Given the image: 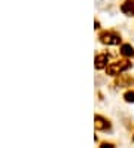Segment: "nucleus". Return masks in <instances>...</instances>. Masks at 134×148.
<instances>
[{
	"instance_id": "1",
	"label": "nucleus",
	"mask_w": 134,
	"mask_h": 148,
	"mask_svg": "<svg viewBox=\"0 0 134 148\" xmlns=\"http://www.w3.org/2000/svg\"><path fill=\"white\" fill-rule=\"evenodd\" d=\"M130 67H131V63L127 62V60H124V62H116V63H112L107 67V73L109 75H118L119 72H124Z\"/></svg>"
},
{
	"instance_id": "2",
	"label": "nucleus",
	"mask_w": 134,
	"mask_h": 148,
	"mask_svg": "<svg viewBox=\"0 0 134 148\" xmlns=\"http://www.w3.org/2000/svg\"><path fill=\"white\" fill-rule=\"evenodd\" d=\"M100 39L103 43H107V45H118L121 42V36L116 33H112V32H104L100 34Z\"/></svg>"
},
{
	"instance_id": "3",
	"label": "nucleus",
	"mask_w": 134,
	"mask_h": 148,
	"mask_svg": "<svg viewBox=\"0 0 134 148\" xmlns=\"http://www.w3.org/2000/svg\"><path fill=\"white\" fill-rule=\"evenodd\" d=\"M121 11L128 16H134V0H125L121 6Z\"/></svg>"
},
{
	"instance_id": "4",
	"label": "nucleus",
	"mask_w": 134,
	"mask_h": 148,
	"mask_svg": "<svg viewBox=\"0 0 134 148\" xmlns=\"http://www.w3.org/2000/svg\"><path fill=\"white\" fill-rule=\"evenodd\" d=\"M109 127H110V124H109V121H107V120L101 118L100 115L95 117V129L97 130H106V129H109Z\"/></svg>"
},
{
	"instance_id": "5",
	"label": "nucleus",
	"mask_w": 134,
	"mask_h": 148,
	"mask_svg": "<svg viewBox=\"0 0 134 148\" xmlns=\"http://www.w3.org/2000/svg\"><path fill=\"white\" fill-rule=\"evenodd\" d=\"M107 56L106 54H101V56H97L95 57V66H97V69H103L104 66H106V63H107Z\"/></svg>"
},
{
	"instance_id": "6",
	"label": "nucleus",
	"mask_w": 134,
	"mask_h": 148,
	"mask_svg": "<svg viewBox=\"0 0 134 148\" xmlns=\"http://www.w3.org/2000/svg\"><path fill=\"white\" fill-rule=\"evenodd\" d=\"M121 53L125 57H133L134 56V48L131 45H128V43H125V45H122V48H121Z\"/></svg>"
},
{
	"instance_id": "7",
	"label": "nucleus",
	"mask_w": 134,
	"mask_h": 148,
	"mask_svg": "<svg viewBox=\"0 0 134 148\" xmlns=\"http://www.w3.org/2000/svg\"><path fill=\"white\" fill-rule=\"evenodd\" d=\"M124 99L125 100H127V102H134V91H127V93H125L124 94Z\"/></svg>"
},
{
	"instance_id": "8",
	"label": "nucleus",
	"mask_w": 134,
	"mask_h": 148,
	"mask_svg": "<svg viewBox=\"0 0 134 148\" xmlns=\"http://www.w3.org/2000/svg\"><path fill=\"white\" fill-rule=\"evenodd\" d=\"M133 139H134V138H133Z\"/></svg>"
}]
</instances>
